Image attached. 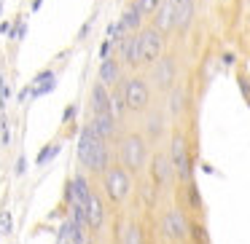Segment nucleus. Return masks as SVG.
<instances>
[{
	"label": "nucleus",
	"instance_id": "nucleus-5",
	"mask_svg": "<svg viewBox=\"0 0 250 244\" xmlns=\"http://www.w3.org/2000/svg\"><path fill=\"white\" fill-rule=\"evenodd\" d=\"M105 190L113 201H124L129 193V174L121 167H110L105 169Z\"/></svg>",
	"mask_w": 250,
	"mask_h": 244
},
{
	"label": "nucleus",
	"instance_id": "nucleus-16",
	"mask_svg": "<svg viewBox=\"0 0 250 244\" xmlns=\"http://www.w3.org/2000/svg\"><path fill=\"white\" fill-rule=\"evenodd\" d=\"M92 108H94V113H108L110 94H108V86H105V83H97V86L92 89Z\"/></svg>",
	"mask_w": 250,
	"mask_h": 244
},
{
	"label": "nucleus",
	"instance_id": "nucleus-24",
	"mask_svg": "<svg viewBox=\"0 0 250 244\" xmlns=\"http://www.w3.org/2000/svg\"><path fill=\"white\" fill-rule=\"evenodd\" d=\"M191 233H194V242L196 244H207V233H205V228H202V225H194V228H191Z\"/></svg>",
	"mask_w": 250,
	"mask_h": 244
},
{
	"label": "nucleus",
	"instance_id": "nucleus-27",
	"mask_svg": "<svg viewBox=\"0 0 250 244\" xmlns=\"http://www.w3.org/2000/svg\"><path fill=\"white\" fill-rule=\"evenodd\" d=\"M8 94H11V92H8V86H6V83H3V81H0V108H3V105H6Z\"/></svg>",
	"mask_w": 250,
	"mask_h": 244
},
{
	"label": "nucleus",
	"instance_id": "nucleus-22",
	"mask_svg": "<svg viewBox=\"0 0 250 244\" xmlns=\"http://www.w3.org/2000/svg\"><path fill=\"white\" fill-rule=\"evenodd\" d=\"M137 6H140L143 14H151V11H159L162 0H137Z\"/></svg>",
	"mask_w": 250,
	"mask_h": 244
},
{
	"label": "nucleus",
	"instance_id": "nucleus-1",
	"mask_svg": "<svg viewBox=\"0 0 250 244\" xmlns=\"http://www.w3.org/2000/svg\"><path fill=\"white\" fill-rule=\"evenodd\" d=\"M78 161L92 172H105L108 169V148H105L103 137L92 129V124L83 126L81 137H78Z\"/></svg>",
	"mask_w": 250,
	"mask_h": 244
},
{
	"label": "nucleus",
	"instance_id": "nucleus-4",
	"mask_svg": "<svg viewBox=\"0 0 250 244\" xmlns=\"http://www.w3.org/2000/svg\"><path fill=\"white\" fill-rule=\"evenodd\" d=\"M169 158H172V167H175V177L178 180H188L191 177V164H188V140L186 134H175L172 137V145H169Z\"/></svg>",
	"mask_w": 250,
	"mask_h": 244
},
{
	"label": "nucleus",
	"instance_id": "nucleus-26",
	"mask_svg": "<svg viewBox=\"0 0 250 244\" xmlns=\"http://www.w3.org/2000/svg\"><path fill=\"white\" fill-rule=\"evenodd\" d=\"M126 244H143V236L137 228H129V236H126Z\"/></svg>",
	"mask_w": 250,
	"mask_h": 244
},
{
	"label": "nucleus",
	"instance_id": "nucleus-14",
	"mask_svg": "<svg viewBox=\"0 0 250 244\" xmlns=\"http://www.w3.org/2000/svg\"><path fill=\"white\" fill-rule=\"evenodd\" d=\"M164 231H167V236L172 239H186V220L180 212H169L167 217H164Z\"/></svg>",
	"mask_w": 250,
	"mask_h": 244
},
{
	"label": "nucleus",
	"instance_id": "nucleus-25",
	"mask_svg": "<svg viewBox=\"0 0 250 244\" xmlns=\"http://www.w3.org/2000/svg\"><path fill=\"white\" fill-rule=\"evenodd\" d=\"M54 78V73L51 70H43V73H38V75L33 78V86H38V83H46V81H51Z\"/></svg>",
	"mask_w": 250,
	"mask_h": 244
},
{
	"label": "nucleus",
	"instance_id": "nucleus-34",
	"mask_svg": "<svg viewBox=\"0 0 250 244\" xmlns=\"http://www.w3.org/2000/svg\"><path fill=\"white\" fill-rule=\"evenodd\" d=\"M73 244H83V242H73Z\"/></svg>",
	"mask_w": 250,
	"mask_h": 244
},
{
	"label": "nucleus",
	"instance_id": "nucleus-3",
	"mask_svg": "<svg viewBox=\"0 0 250 244\" xmlns=\"http://www.w3.org/2000/svg\"><path fill=\"white\" fill-rule=\"evenodd\" d=\"M137 38H140V65H153V62H159L162 49H164V33H159L156 27H148V30H143Z\"/></svg>",
	"mask_w": 250,
	"mask_h": 244
},
{
	"label": "nucleus",
	"instance_id": "nucleus-28",
	"mask_svg": "<svg viewBox=\"0 0 250 244\" xmlns=\"http://www.w3.org/2000/svg\"><path fill=\"white\" fill-rule=\"evenodd\" d=\"M188 201H191V206H199L202 204V201H199V190H196V188L188 190Z\"/></svg>",
	"mask_w": 250,
	"mask_h": 244
},
{
	"label": "nucleus",
	"instance_id": "nucleus-23",
	"mask_svg": "<svg viewBox=\"0 0 250 244\" xmlns=\"http://www.w3.org/2000/svg\"><path fill=\"white\" fill-rule=\"evenodd\" d=\"M183 97H186L183 89H178V92H175V97H172V108H169L172 113H180V110H183Z\"/></svg>",
	"mask_w": 250,
	"mask_h": 244
},
{
	"label": "nucleus",
	"instance_id": "nucleus-17",
	"mask_svg": "<svg viewBox=\"0 0 250 244\" xmlns=\"http://www.w3.org/2000/svg\"><path fill=\"white\" fill-rule=\"evenodd\" d=\"M124 59L129 67H140V38H126L124 40Z\"/></svg>",
	"mask_w": 250,
	"mask_h": 244
},
{
	"label": "nucleus",
	"instance_id": "nucleus-18",
	"mask_svg": "<svg viewBox=\"0 0 250 244\" xmlns=\"http://www.w3.org/2000/svg\"><path fill=\"white\" fill-rule=\"evenodd\" d=\"M140 22H143V11H140V6H137V3L126 6L124 17H121V27H124V30H137V27H140Z\"/></svg>",
	"mask_w": 250,
	"mask_h": 244
},
{
	"label": "nucleus",
	"instance_id": "nucleus-20",
	"mask_svg": "<svg viewBox=\"0 0 250 244\" xmlns=\"http://www.w3.org/2000/svg\"><path fill=\"white\" fill-rule=\"evenodd\" d=\"M60 150H62V148H60V142H54V145H46L43 150L38 153V158H35V164H38V167H43L46 161H51L54 156H60Z\"/></svg>",
	"mask_w": 250,
	"mask_h": 244
},
{
	"label": "nucleus",
	"instance_id": "nucleus-9",
	"mask_svg": "<svg viewBox=\"0 0 250 244\" xmlns=\"http://www.w3.org/2000/svg\"><path fill=\"white\" fill-rule=\"evenodd\" d=\"M89 196H92V188H89L86 177H83V174L73 177V183H70V199H73V204L86 206L89 204Z\"/></svg>",
	"mask_w": 250,
	"mask_h": 244
},
{
	"label": "nucleus",
	"instance_id": "nucleus-8",
	"mask_svg": "<svg viewBox=\"0 0 250 244\" xmlns=\"http://www.w3.org/2000/svg\"><path fill=\"white\" fill-rule=\"evenodd\" d=\"M103 220H105L103 201H100V196H97V193H92V196H89V204H86V225L97 231V228L103 225Z\"/></svg>",
	"mask_w": 250,
	"mask_h": 244
},
{
	"label": "nucleus",
	"instance_id": "nucleus-33",
	"mask_svg": "<svg viewBox=\"0 0 250 244\" xmlns=\"http://www.w3.org/2000/svg\"><path fill=\"white\" fill-rule=\"evenodd\" d=\"M41 8V0H33V11H38Z\"/></svg>",
	"mask_w": 250,
	"mask_h": 244
},
{
	"label": "nucleus",
	"instance_id": "nucleus-29",
	"mask_svg": "<svg viewBox=\"0 0 250 244\" xmlns=\"http://www.w3.org/2000/svg\"><path fill=\"white\" fill-rule=\"evenodd\" d=\"M11 228H14L11 215H8V212H3V231H6V233H11Z\"/></svg>",
	"mask_w": 250,
	"mask_h": 244
},
{
	"label": "nucleus",
	"instance_id": "nucleus-30",
	"mask_svg": "<svg viewBox=\"0 0 250 244\" xmlns=\"http://www.w3.org/2000/svg\"><path fill=\"white\" fill-rule=\"evenodd\" d=\"M108 54H110V40H105V43L100 46V56H103V59H108Z\"/></svg>",
	"mask_w": 250,
	"mask_h": 244
},
{
	"label": "nucleus",
	"instance_id": "nucleus-35",
	"mask_svg": "<svg viewBox=\"0 0 250 244\" xmlns=\"http://www.w3.org/2000/svg\"><path fill=\"white\" fill-rule=\"evenodd\" d=\"M0 11H3V3H0Z\"/></svg>",
	"mask_w": 250,
	"mask_h": 244
},
{
	"label": "nucleus",
	"instance_id": "nucleus-19",
	"mask_svg": "<svg viewBox=\"0 0 250 244\" xmlns=\"http://www.w3.org/2000/svg\"><path fill=\"white\" fill-rule=\"evenodd\" d=\"M124 108H126V99L121 97V92H113V94H110V108H108V113L113 115L116 121H119L121 115H124Z\"/></svg>",
	"mask_w": 250,
	"mask_h": 244
},
{
	"label": "nucleus",
	"instance_id": "nucleus-12",
	"mask_svg": "<svg viewBox=\"0 0 250 244\" xmlns=\"http://www.w3.org/2000/svg\"><path fill=\"white\" fill-rule=\"evenodd\" d=\"M92 129L97 131L103 140L116 134V118L110 113H94V121H92Z\"/></svg>",
	"mask_w": 250,
	"mask_h": 244
},
{
	"label": "nucleus",
	"instance_id": "nucleus-6",
	"mask_svg": "<svg viewBox=\"0 0 250 244\" xmlns=\"http://www.w3.org/2000/svg\"><path fill=\"white\" fill-rule=\"evenodd\" d=\"M124 99L129 110H143L148 105V83L140 81V78H132L124 86Z\"/></svg>",
	"mask_w": 250,
	"mask_h": 244
},
{
	"label": "nucleus",
	"instance_id": "nucleus-31",
	"mask_svg": "<svg viewBox=\"0 0 250 244\" xmlns=\"http://www.w3.org/2000/svg\"><path fill=\"white\" fill-rule=\"evenodd\" d=\"M73 115H76V105H70V108L65 110V115H62V118H65V121H70Z\"/></svg>",
	"mask_w": 250,
	"mask_h": 244
},
{
	"label": "nucleus",
	"instance_id": "nucleus-11",
	"mask_svg": "<svg viewBox=\"0 0 250 244\" xmlns=\"http://www.w3.org/2000/svg\"><path fill=\"white\" fill-rule=\"evenodd\" d=\"M172 78H175V62L172 59H159L156 70H153V81H156V86H162V89L172 86Z\"/></svg>",
	"mask_w": 250,
	"mask_h": 244
},
{
	"label": "nucleus",
	"instance_id": "nucleus-15",
	"mask_svg": "<svg viewBox=\"0 0 250 244\" xmlns=\"http://www.w3.org/2000/svg\"><path fill=\"white\" fill-rule=\"evenodd\" d=\"M121 78V70H119V62L113 59H103V65H100V83H105V86H116Z\"/></svg>",
	"mask_w": 250,
	"mask_h": 244
},
{
	"label": "nucleus",
	"instance_id": "nucleus-32",
	"mask_svg": "<svg viewBox=\"0 0 250 244\" xmlns=\"http://www.w3.org/2000/svg\"><path fill=\"white\" fill-rule=\"evenodd\" d=\"M24 167H27V161H24V158H19V161H17V174H24Z\"/></svg>",
	"mask_w": 250,
	"mask_h": 244
},
{
	"label": "nucleus",
	"instance_id": "nucleus-21",
	"mask_svg": "<svg viewBox=\"0 0 250 244\" xmlns=\"http://www.w3.org/2000/svg\"><path fill=\"white\" fill-rule=\"evenodd\" d=\"M54 86H57V81L51 78V81H46V83H38V86H33V97H43V94H49V92H54Z\"/></svg>",
	"mask_w": 250,
	"mask_h": 244
},
{
	"label": "nucleus",
	"instance_id": "nucleus-13",
	"mask_svg": "<svg viewBox=\"0 0 250 244\" xmlns=\"http://www.w3.org/2000/svg\"><path fill=\"white\" fill-rule=\"evenodd\" d=\"M194 17V0H175V27L186 30Z\"/></svg>",
	"mask_w": 250,
	"mask_h": 244
},
{
	"label": "nucleus",
	"instance_id": "nucleus-7",
	"mask_svg": "<svg viewBox=\"0 0 250 244\" xmlns=\"http://www.w3.org/2000/svg\"><path fill=\"white\" fill-rule=\"evenodd\" d=\"M151 169H153V180H156V183H162V185L172 183V177H175V167H172V158H169V156H164V153L153 156Z\"/></svg>",
	"mask_w": 250,
	"mask_h": 244
},
{
	"label": "nucleus",
	"instance_id": "nucleus-2",
	"mask_svg": "<svg viewBox=\"0 0 250 244\" xmlns=\"http://www.w3.org/2000/svg\"><path fill=\"white\" fill-rule=\"evenodd\" d=\"M121 158H124L126 169H132V172L143 169V164H146V158H148L146 140H143L140 134H129V137H124V142H121Z\"/></svg>",
	"mask_w": 250,
	"mask_h": 244
},
{
	"label": "nucleus",
	"instance_id": "nucleus-10",
	"mask_svg": "<svg viewBox=\"0 0 250 244\" xmlns=\"http://www.w3.org/2000/svg\"><path fill=\"white\" fill-rule=\"evenodd\" d=\"M153 27L159 33H169L175 27V0H164V6H159V17Z\"/></svg>",
	"mask_w": 250,
	"mask_h": 244
}]
</instances>
